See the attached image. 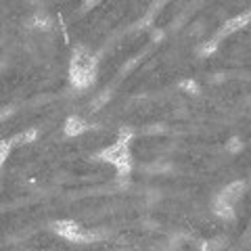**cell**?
Returning a JSON list of instances; mask_svg holds the SVG:
<instances>
[{
    "mask_svg": "<svg viewBox=\"0 0 251 251\" xmlns=\"http://www.w3.org/2000/svg\"><path fill=\"white\" fill-rule=\"evenodd\" d=\"M97 69H99L97 57L88 49L77 46L72 54V59H69V82L77 90L88 88L97 80Z\"/></svg>",
    "mask_w": 251,
    "mask_h": 251,
    "instance_id": "cell-1",
    "label": "cell"
},
{
    "mask_svg": "<svg viewBox=\"0 0 251 251\" xmlns=\"http://www.w3.org/2000/svg\"><path fill=\"white\" fill-rule=\"evenodd\" d=\"M130 138H132V130H122V134L117 136V140L113 145H109L107 149H103L100 153L94 155V159L99 161H107L117 170L122 180H126L132 172V155H130Z\"/></svg>",
    "mask_w": 251,
    "mask_h": 251,
    "instance_id": "cell-2",
    "label": "cell"
},
{
    "mask_svg": "<svg viewBox=\"0 0 251 251\" xmlns=\"http://www.w3.org/2000/svg\"><path fill=\"white\" fill-rule=\"evenodd\" d=\"M52 230L57 232L59 237L72 241V243H94L103 237V232L86 230L77 222H74V220H57V222L52 224Z\"/></svg>",
    "mask_w": 251,
    "mask_h": 251,
    "instance_id": "cell-3",
    "label": "cell"
},
{
    "mask_svg": "<svg viewBox=\"0 0 251 251\" xmlns=\"http://www.w3.org/2000/svg\"><path fill=\"white\" fill-rule=\"evenodd\" d=\"M243 191H245V184L237 180V182H230L226 188H222V193H218V197L214 201V211L224 218V220H230L234 216V203L241 199Z\"/></svg>",
    "mask_w": 251,
    "mask_h": 251,
    "instance_id": "cell-4",
    "label": "cell"
},
{
    "mask_svg": "<svg viewBox=\"0 0 251 251\" xmlns=\"http://www.w3.org/2000/svg\"><path fill=\"white\" fill-rule=\"evenodd\" d=\"M245 25H251V11H245V13H241V15H237V17H232V19H228L224 23L222 27H220V31L214 36V40H222V38H226V36H230L232 31H239V29H243Z\"/></svg>",
    "mask_w": 251,
    "mask_h": 251,
    "instance_id": "cell-5",
    "label": "cell"
},
{
    "mask_svg": "<svg viewBox=\"0 0 251 251\" xmlns=\"http://www.w3.org/2000/svg\"><path fill=\"white\" fill-rule=\"evenodd\" d=\"M86 130H88V124H86L82 117H75V115L67 117V122H65V134L67 136H80Z\"/></svg>",
    "mask_w": 251,
    "mask_h": 251,
    "instance_id": "cell-6",
    "label": "cell"
},
{
    "mask_svg": "<svg viewBox=\"0 0 251 251\" xmlns=\"http://www.w3.org/2000/svg\"><path fill=\"white\" fill-rule=\"evenodd\" d=\"M36 136H38V132H36V130H27V132H23V134L15 136V138L11 140V145L15 147V145H25V143H34V140H36Z\"/></svg>",
    "mask_w": 251,
    "mask_h": 251,
    "instance_id": "cell-7",
    "label": "cell"
},
{
    "mask_svg": "<svg viewBox=\"0 0 251 251\" xmlns=\"http://www.w3.org/2000/svg\"><path fill=\"white\" fill-rule=\"evenodd\" d=\"M182 88L191 90V92H197V84H195V82H191V80H186V82H182Z\"/></svg>",
    "mask_w": 251,
    "mask_h": 251,
    "instance_id": "cell-8",
    "label": "cell"
},
{
    "mask_svg": "<svg viewBox=\"0 0 251 251\" xmlns=\"http://www.w3.org/2000/svg\"><path fill=\"white\" fill-rule=\"evenodd\" d=\"M97 2H99V0H86V2H84V9L88 11V9H92V6L97 4Z\"/></svg>",
    "mask_w": 251,
    "mask_h": 251,
    "instance_id": "cell-9",
    "label": "cell"
},
{
    "mask_svg": "<svg viewBox=\"0 0 251 251\" xmlns=\"http://www.w3.org/2000/svg\"><path fill=\"white\" fill-rule=\"evenodd\" d=\"M230 143H232V145H230L232 151H234V149H239V147H241V145H239V140H230Z\"/></svg>",
    "mask_w": 251,
    "mask_h": 251,
    "instance_id": "cell-10",
    "label": "cell"
}]
</instances>
